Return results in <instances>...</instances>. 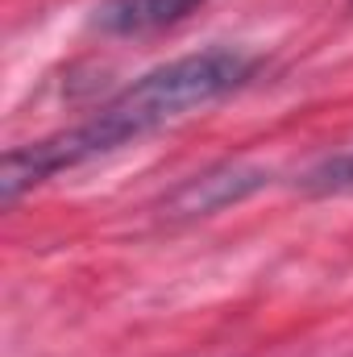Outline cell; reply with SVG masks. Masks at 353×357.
<instances>
[{
	"mask_svg": "<svg viewBox=\"0 0 353 357\" xmlns=\"http://www.w3.org/2000/svg\"><path fill=\"white\" fill-rule=\"evenodd\" d=\"M254 71H258V54H246L233 46L195 50V54H183L175 63L146 71L125 91H117L108 104H100L88 121L8 150L0 162V204L13 208L21 195L50 183L54 175L75 171L129 142H142L146 133L167 129L183 116L225 100L229 91L250 84Z\"/></svg>",
	"mask_w": 353,
	"mask_h": 357,
	"instance_id": "1",
	"label": "cell"
},
{
	"mask_svg": "<svg viewBox=\"0 0 353 357\" xmlns=\"http://www.w3.org/2000/svg\"><path fill=\"white\" fill-rule=\"evenodd\" d=\"M266 171L250 162H216L200 175L183 178L175 191L163 199V216L167 220H200V216H216L241 199H250L254 191L266 187Z\"/></svg>",
	"mask_w": 353,
	"mask_h": 357,
	"instance_id": "2",
	"label": "cell"
},
{
	"mask_svg": "<svg viewBox=\"0 0 353 357\" xmlns=\"http://www.w3.org/2000/svg\"><path fill=\"white\" fill-rule=\"evenodd\" d=\"M200 8L204 0H100L91 25L104 38H150L187 21Z\"/></svg>",
	"mask_w": 353,
	"mask_h": 357,
	"instance_id": "3",
	"label": "cell"
},
{
	"mask_svg": "<svg viewBox=\"0 0 353 357\" xmlns=\"http://www.w3.org/2000/svg\"><path fill=\"white\" fill-rule=\"evenodd\" d=\"M299 191L303 195H345V191H353V150L329 154L324 162L303 171L299 175Z\"/></svg>",
	"mask_w": 353,
	"mask_h": 357,
	"instance_id": "4",
	"label": "cell"
}]
</instances>
